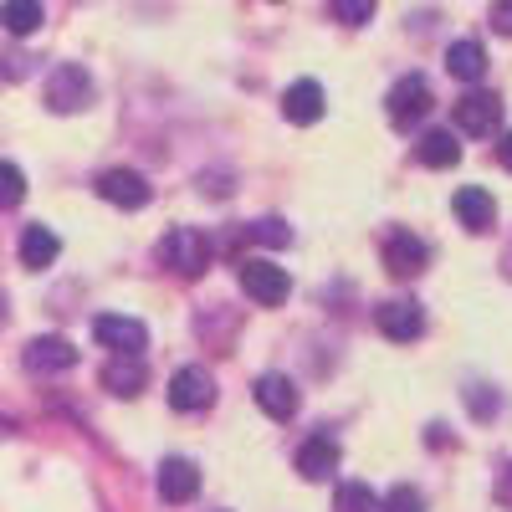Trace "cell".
Returning <instances> with one entry per match:
<instances>
[{
	"instance_id": "obj_1",
	"label": "cell",
	"mask_w": 512,
	"mask_h": 512,
	"mask_svg": "<svg viewBox=\"0 0 512 512\" xmlns=\"http://www.w3.org/2000/svg\"><path fill=\"white\" fill-rule=\"evenodd\" d=\"M159 262L175 272V277H200L205 267H210V241L195 231V226H175L164 236V246H159Z\"/></svg>"
},
{
	"instance_id": "obj_2",
	"label": "cell",
	"mask_w": 512,
	"mask_h": 512,
	"mask_svg": "<svg viewBox=\"0 0 512 512\" xmlns=\"http://www.w3.org/2000/svg\"><path fill=\"white\" fill-rule=\"evenodd\" d=\"M88 103H93V77H88V67H82V62L52 67V77H47V108H52V113H82Z\"/></svg>"
},
{
	"instance_id": "obj_3",
	"label": "cell",
	"mask_w": 512,
	"mask_h": 512,
	"mask_svg": "<svg viewBox=\"0 0 512 512\" xmlns=\"http://www.w3.org/2000/svg\"><path fill=\"white\" fill-rule=\"evenodd\" d=\"M431 82H425L420 72H410V77H400L395 88H390V98H384V113H390V123L395 128H415L425 113H431Z\"/></svg>"
},
{
	"instance_id": "obj_4",
	"label": "cell",
	"mask_w": 512,
	"mask_h": 512,
	"mask_svg": "<svg viewBox=\"0 0 512 512\" xmlns=\"http://www.w3.org/2000/svg\"><path fill=\"white\" fill-rule=\"evenodd\" d=\"M210 405H216V379H210V369H200V364L175 369V379H169V410L200 415Z\"/></svg>"
},
{
	"instance_id": "obj_5",
	"label": "cell",
	"mask_w": 512,
	"mask_h": 512,
	"mask_svg": "<svg viewBox=\"0 0 512 512\" xmlns=\"http://www.w3.org/2000/svg\"><path fill=\"white\" fill-rule=\"evenodd\" d=\"M456 128L472 139H487L502 128V98L487 93V88H472L466 98H456Z\"/></svg>"
},
{
	"instance_id": "obj_6",
	"label": "cell",
	"mask_w": 512,
	"mask_h": 512,
	"mask_svg": "<svg viewBox=\"0 0 512 512\" xmlns=\"http://www.w3.org/2000/svg\"><path fill=\"white\" fill-rule=\"evenodd\" d=\"M241 292L251 297V303H262V308H277V303H287L292 282H287L282 267L262 262V256H251V262H241Z\"/></svg>"
},
{
	"instance_id": "obj_7",
	"label": "cell",
	"mask_w": 512,
	"mask_h": 512,
	"mask_svg": "<svg viewBox=\"0 0 512 512\" xmlns=\"http://www.w3.org/2000/svg\"><path fill=\"white\" fill-rule=\"evenodd\" d=\"M374 323H379L384 338H395V344H415V338L425 333V308L415 303V297H390V303H379Z\"/></svg>"
},
{
	"instance_id": "obj_8",
	"label": "cell",
	"mask_w": 512,
	"mask_h": 512,
	"mask_svg": "<svg viewBox=\"0 0 512 512\" xmlns=\"http://www.w3.org/2000/svg\"><path fill=\"white\" fill-rule=\"evenodd\" d=\"M93 338L103 349H113V354H144L149 328L139 318H123V313H98L93 318Z\"/></svg>"
},
{
	"instance_id": "obj_9",
	"label": "cell",
	"mask_w": 512,
	"mask_h": 512,
	"mask_svg": "<svg viewBox=\"0 0 512 512\" xmlns=\"http://www.w3.org/2000/svg\"><path fill=\"white\" fill-rule=\"evenodd\" d=\"M98 195L118 210H144L149 205V180L139 175V169H108V175H98Z\"/></svg>"
},
{
	"instance_id": "obj_10",
	"label": "cell",
	"mask_w": 512,
	"mask_h": 512,
	"mask_svg": "<svg viewBox=\"0 0 512 512\" xmlns=\"http://www.w3.org/2000/svg\"><path fill=\"white\" fill-rule=\"evenodd\" d=\"M425 262H431V246H425L415 231H395L390 241H384V267H390L395 277H420Z\"/></svg>"
},
{
	"instance_id": "obj_11",
	"label": "cell",
	"mask_w": 512,
	"mask_h": 512,
	"mask_svg": "<svg viewBox=\"0 0 512 512\" xmlns=\"http://www.w3.org/2000/svg\"><path fill=\"white\" fill-rule=\"evenodd\" d=\"M282 113H287V123H318L323 113H328V98H323V82H313V77H297L292 88L282 93Z\"/></svg>"
},
{
	"instance_id": "obj_12",
	"label": "cell",
	"mask_w": 512,
	"mask_h": 512,
	"mask_svg": "<svg viewBox=\"0 0 512 512\" xmlns=\"http://www.w3.org/2000/svg\"><path fill=\"white\" fill-rule=\"evenodd\" d=\"M451 210H456V221H461L466 231H477V236L497 226V200H492L482 185H461L456 200H451Z\"/></svg>"
},
{
	"instance_id": "obj_13",
	"label": "cell",
	"mask_w": 512,
	"mask_h": 512,
	"mask_svg": "<svg viewBox=\"0 0 512 512\" xmlns=\"http://www.w3.org/2000/svg\"><path fill=\"white\" fill-rule=\"evenodd\" d=\"M144 384H149V369H144L139 354H113V359L103 364V390L118 395V400H134Z\"/></svg>"
},
{
	"instance_id": "obj_14",
	"label": "cell",
	"mask_w": 512,
	"mask_h": 512,
	"mask_svg": "<svg viewBox=\"0 0 512 512\" xmlns=\"http://www.w3.org/2000/svg\"><path fill=\"white\" fill-rule=\"evenodd\" d=\"M77 364V349L67 344V338L47 333V338H31L26 344V369L31 374H67Z\"/></svg>"
},
{
	"instance_id": "obj_15",
	"label": "cell",
	"mask_w": 512,
	"mask_h": 512,
	"mask_svg": "<svg viewBox=\"0 0 512 512\" xmlns=\"http://www.w3.org/2000/svg\"><path fill=\"white\" fill-rule=\"evenodd\" d=\"M297 477L303 482H328L333 472H338V441L333 436H313V441H303L297 446Z\"/></svg>"
},
{
	"instance_id": "obj_16",
	"label": "cell",
	"mask_w": 512,
	"mask_h": 512,
	"mask_svg": "<svg viewBox=\"0 0 512 512\" xmlns=\"http://www.w3.org/2000/svg\"><path fill=\"white\" fill-rule=\"evenodd\" d=\"M251 395H256V405H262L272 420H292L297 415V384L287 374H262Z\"/></svg>"
},
{
	"instance_id": "obj_17",
	"label": "cell",
	"mask_w": 512,
	"mask_h": 512,
	"mask_svg": "<svg viewBox=\"0 0 512 512\" xmlns=\"http://www.w3.org/2000/svg\"><path fill=\"white\" fill-rule=\"evenodd\" d=\"M200 492V472H195V461H185V456H169L164 466H159V497L164 502H190Z\"/></svg>"
},
{
	"instance_id": "obj_18",
	"label": "cell",
	"mask_w": 512,
	"mask_h": 512,
	"mask_svg": "<svg viewBox=\"0 0 512 512\" xmlns=\"http://www.w3.org/2000/svg\"><path fill=\"white\" fill-rule=\"evenodd\" d=\"M57 251H62V241H57L52 226H26L21 231V267L26 272H47L57 262Z\"/></svg>"
},
{
	"instance_id": "obj_19",
	"label": "cell",
	"mask_w": 512,
	"mask_h": 512,
	"mask_svg": "<svg viewBox=\"0 0 512 512\" xmlns=\"http://www.w3.org/2000/svg\"><path fill=\"white\" fill-rule=\"evenodd\" d=\"M446 72L456 77V82H482V72H487V47L482 41H451V52H446Z\"/></svg>"
},
{
	"instance_id": "obj_20",
	"label": "cell",
	"mask_w": 512,
	"mask_h": 512,
	"mask_svg": "<svg viewBox=\"0 0 512 512\" xmlns=\"http://www.w3.org/2000/svg\"><path fill=\"white\" fill-rule=\"evenodd\" d=\"M415 159L425 169H451L461 159V144H456V134H446V128H431V134L415 139Z\"/></svg>"
},
{
	"instance_id": "obj_21",
	"label": "cell",
	"mask_w": 512,
	"mask_h": 512,
	"mask_svg": "<svg viewBox=\"0 0 512 512\" xmlns=\"http://www.w3.org/2000/svg\"><path fill=\"white\" fill-rule=\"evenodd\" d=\"M41 21H47L41 0H6V6H0V26L11 36H31V31H41Z\"/></svg>"
},
{
	"instance_id": "obj_22",
	"label": "cell",
	"mask_w": 512,
	"mask_h": 512,
	"mask_svg": "<svg viewBox=\"0 0 512 512\" xmlns=\"http://www.w3.org/2000/svg\"><path fill=\"white\" fill-rule=\"evenodd\" d=\"M333 512H379V497H374L369 482H338Z\"/></svg>"
},
{
	"instance_id": "obj_23",
	"label": "cell",
	"mask_w": 512,
	"mask_h": 512,
	"mask_svg": "<svg viewBox=\"0 0 512 512\" xmlns=\"http://www.w3.org/2000/svg\"><path fill=\"white\" fill-rule=\"evenodd\" d=\"M21 200H26V175L11 159H0V210H16Z\"/></svg>"
},
{
	"instance_id": "obj_24",
	"label": "cell",
	"mask_w": 512,
	"mask_h": 512,
	"mask_svg": "<svg viewBox=\"0 0 512 512\" xmlns=\"http://www.w3.org/2000/svg\"><path fill=\"white\" fill-rule=\"evenodd\" d=\"M379 512H425V497L415 492V487H390V492H384V502H379Z\"/></svg>"
},
{
	"instance_id": "obj_25",
	"label": "cell",
	"mask_w": 512,
	"mask_h": 512,
	"mask_svg": "<svg viewBox=\"0 0 512 512\" xmlns=\"http://www.w3.org/2000/svg\"><path fill=\"white\" fill-rule=\"evenodd\" d=\"M246 241H256V246H287V241H292V231H287L282 221H251Z\"/></svg>"
},
{
	"instance_id": "obj_26",
	"label": "cell",
	"mask_w": 512,
	"mask_h": 512,
	"mask_svg": "<svg viewBox=\"0 0 512 512\" xmlns=\"http://www.w3.org/2000/svg\"><path fill=\"white\" fill-rule=\"evenodd\" d=\"M374 6H379V0H333V16L349 21V26H364L374 16Z\"/></svg>"
},
{
	"instance_id": "obj_27",
	"label": "cell",
	"mask_w": 512,
	"mask_h": 512,
	"mask_svg": "<svg viewBox=\"0 0 512 512\" xmlns=\"http://www.w3.org/2000/svg\"><path fill=\"white\" fill-rule=\"evenodd\" d=\"M492 31H502V36H512V0H492Z\"/></svg>"
},
{
	"instance_id": "obj_28",
	"label": "cell",
	"mask_w": 512,
	"mask_h": 512,
	"mask_svg": "<svg viewBox=\"0 0 512 512\" xmlns=\"http://www.w3.org/2000/svg\"><path fill=\"white\" fill-rule=\"evenodd\" d=\"M466 405H472V410H482V415H492V410H497V400H492V395H477V390L466 395Z\"/></svg>"
},
{
	"instance_id": "obj_29",
	"label": "cell",
	"mask_w": 512,
	"mask_h": 512,
	"mask_svg": "<svg viewBox=\"0 0 512 512\" xmlns=\"http://www.w3.org/2000/svg\"><path fill=\"white\" fill-rule=\"evenodd\" d=\"M497 159H502V169L512 175V134H502V144H497Z\"/></svg>"
},
{
	"instance_id": "obj_30",
	"label": "cell",
	"mask_w": 512,
	"mask_h": 512,
	"mask_svg": "<svg viewBox=\"0 0 512 512\" xmlns=\"http://www.w3.org/2000/svg\"><path fill=\"white\" fill-rule=\"evenodd\" d=\"M507 492H512V466H507Z\"/></svg>"
}]
</instances>
